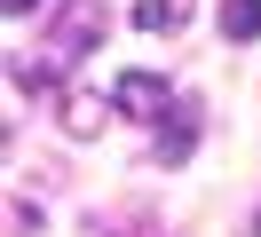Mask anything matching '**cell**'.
I'll return each mask as SVG.
<instances>
[{
	"label": "cell",
	"instance_id": "cell-3",
	"mask_svg": "<svg viewBox=\"0 0 261 237\" xmlns=\"http://www.w3.org/2000/svg\"><path fill=\"white\" fill-rule=\"evenodd\" d=\"M222 32L229 40H261V0H222Z\"/></svg>",
	"mask_w": 261,
	"mask_h": 237
},
{
	"label": "cell",
	"instance_id": "cell-2",
	"mask_svg": "<svg viewBox=\"0 0 261 237\" xmlns=\"http://www.w3.org/2000/svg\"><path fill=\"white\" fill-rule=\"evenodd\" d=\"M182 16H190V0H135V24L143 32H174Z\"/></svg>",
	"mask_w": 261,
	"mask_h": 237
},
{
	"label": "cell",
	"instance_id": "cell-1",
	"mask_svg": "<svg viewBox=\"0 0 261 237\" xmlns=\"http://www.w3.org/2000/svg\"><path fill=\"white\" fill-rule=\"evenodd\" d=\"M119 103H127L135 119H159V103H166V79H150V71H127V79H119Z\"/></svg>",
	"mask_w": 261,
	"mask_h": 237
},
{
	"label": "cell",
	"instance_id": "cell-4",
	"mask_svg": "<svg viewBox=\"0 0 261 237\" xmlns=\"http://www.w3.org/2000/svg\"><path fill=\"white\" fill-rule=\"evenodd\" d=\"M8 8H16V16H24V8H32V0H8Z\"/></svg>",
	"mask_w": 261,
	"mask_h": 237
}]
</instances>
